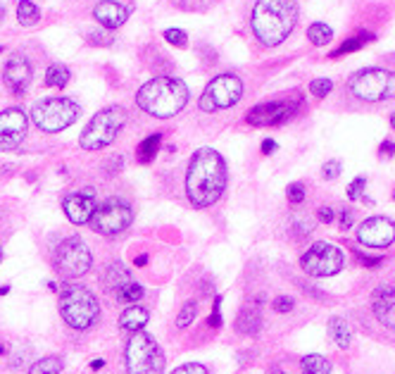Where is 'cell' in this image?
Instances as JSON below:
<instances>
[{"instance_id": "6da1fadb", "label": "cell", "mask_w": 395, "mask_h": 374, "mask_svg": "<svg viewBox=\"0 0 395 374\" xmlns=\"http://www.w3.org/2000/svg\"><path fill=\"white\" fill-rule=\"evenodd\" d=\"M228 182L226 162L214 148H198L186 170V198L193 207L205 210L224 196Z\"/></svg>"}, {"instance_id": "7a4b0ae2", "label": "cell", "mask_w": 395, "mask_h": 374, "mask_svg": "<svg viewBox=\"0 0 395 374\" xmlns=\"http://www.w3.org/2000/svg\"><path fill=\"white\" fill-rule=\"evenodd\" d=\"M297 24V0H258L251 26L262 46L283 43Z\"/></svg>"}, {"instance_id": "3957f363", "label": "cell", "mask_w": 395, "mask_h": 374, "mask_svg": "<svg viewBox=\"0 0 395 374\" xmlns=\"http://www.w3.org/2000/svg\"><path fill=\"white\" fill-rule=\"evenodd\" d=\"M189 103V86L174 77H155L138 88L136 105L157 120L179 115Z\"/></svg>"}, {"instance_id": "277c9868", "label": "cell", "mask_w": 395, "mask_h": 374, "mask_svg": "<svg viewBox=\"0 0 395 374\" xmlns=\"http://www.w3.org/2000/svg\"><path fill=\"white\" fill-rule=\"evenodd\" d=\"M58 310L65 324L74 331H88L100 322L98 296L84 284L67 281L62 284L58 296Z\"/></svg>"}, {"instance_id": "5b68a950", "label": "cell", "mask_w": 395, "mask_h": 374, "mask_svg": "<svg viewBox=\"0 0 395 374\" xmlns=\"http://www.w3.org/2000/svg\"><path fill=\"white\" fill-rule=\"evenodd\" d=\"M124 124H127V110L122 105H110L105 110H100V113L86 124V129L81 131L79 145L84 150H88V153L107 148V145H112L117 141V136L122 134Z\"/></svg>"}, {"instance_id": "8992f818", "label": "cell", "mask_w": 395, "mask_h": 374, "mask_svg": "<svg viewBox=\"0 0 395 374\" xmlns=\"http://www.w3.org/2000/svg\"><path fill=\"white\" fill-rule=\"evenodd\" d=\"M124 360H127L129 374H162L164 372V353L155 336L136 331L131 334L124 348Z\"/></svg>"}, {"instance_id": "52a82bcc", "label": "cell", "mask_w": 395, "mask_h": 374, "mask_svg": "<svg viewBox=\"0 0 395 374\" xmlns=\"http://www.w3.org/2000/svg\"><path fill=\"white\" fill-rule=\"evenodd\" d=\"M53 267L62 279L74 281L79 276H84L91 272L93 267V255L91 248L86 246V241L81 237H67L60 241V246L55 248L53 255Z\"/></svg>"}, {"instance_id": "ba28073f", "label": "cell", "mask_w": 395, "mask_h": 374, "mask_svg": "<svg viewBox=\"0 0 395 374\" xmlns=\"http://www.w3.org/2000/svg\"><path fill=\"white\" fill-rule=\"evenodd\" d=\"M81 110L72 98H46L31 108V122L46 134H58L79 120Z\"/></svg>"}, {"instance_id": "9c48e42d", "label": "cell", "mask_w": 395, "mask_h": 374, "mask_svg": "<svg viewBox=\"0 0 395 374\" xmlns=\"http://www.w3.org/2000/svg\"><path fill=\"white\" fill-rule=\"evenodd\" d=\"M350 91L364 103L395 100V72L391 69H359L350 77Z\"/></svg>"}, {"instance_id": "30bf717a", "label": "cell", "mask_w": 395, "mask_h": 374, "mask_svg": "<svg viewBox=\"0 0 395 374\" xmlns=\"http://www.w3.org/2000/svg\"><path fill=\"white\" fill-rule=\"evenodd\" d=\"M131 224H134V207L124 198H107L105 203L98 205L91 219L93 232L107 239L122 237Z\"/></svg>"}, {"instance_id": "8fae6325", "label": "cell", "mask_w": 395, "mask_h": 374, "mask_svg": "<svg viewBox=\"0 0 395 374\" xmlns=\"http://www.w3.org/2000/svg\"><path fill=\"white\" fill-rule=\"evenodd\" d=\"M300 267L305 274L317 276V279H322V276H334L345 267V255L338 246L327 244V241H317V244H312L307 251L302 253Z\"/></svg>"}, {"instance_id": "7c38bea8", "label": "cell", "mask_w": 395, "mask_h": 374, "mask_svg": "<svg viewBox=\"0 0 395 374\" xmlns=\"http://www.w3.org/2000/svg\"><path fill=\"white\" fill-rule=\"evenodd\" d=\"M243 95V81L236 74H219L205 86L200 95V110L203 113H217V110L233 108Z\"/></svg>"}, {"instance_id": "4fadbf2b", "label": "cell", "mask_w": 395, "mask_h": 374, "mask_svg": "<svg viewBox=\"0 0 395 374\" xmlns=\"http://www.w3.org/2000/svg\"><path fill=\"white\" fill-rule=\"evenodd\" d=\"M300 110V98L295 100H272V103H260L253 110H248L246 120L251 127H276L283 124Z\"/></svg>"}, {"instance_id": "5bb4252c", "label": "cell", "mask_w": 395, "mask_h": 374, "mask_svg": "<svg viewBox=\"0 0 395 374\" xmlns=\"http://www.w3.org/2000/svg\"><path fill=\"white\" fill-rule=\"evenodd\" d=\"M26 129H29V120L22 108L3 110L0 113V150L3 153L17 150L26 138Z\"/></svg>"}, {"instance_id": "9a60e30c", "label": "cell", "mask_w": 395, "mask_h": 374, "mask_svg": "<svg viewBox=\"0 0 395 374\" xmlns=\"http://www.w3.org/2000/svg\"><path fill=\"white\" fill-rule=\"evenodd\" d=\"M62 210H65V217L72 222L74 227H84L91 224L95 210H98V198L91 189L84 191H72L62 198Z\"/></svg>"}, {"instance_id": "2e32d148", "label": "cell", "mask_w": 395, "mask_h": 374, "mask_svg": "<svg viewBox=\"0 0 395 374\" xmlns=\"http://www.w3.org/2000/svg\"><path fill=\"white\" fill-rule=\"evenodd\" d=\"M357 241L367 248H388L395 241V222L388 217H369L359 224Z\"/></svg>"}, {"instance_id": "e0dca14e", "label": "cell", "mask_w": 395, "mask_h": 374, "mask_svg": "<svg viewBox=\"0 0 395 374\" xmlns=\"http://www.w3.org/2000/svg\"><path fill=\"white\" fill-rule=\"evenodd\" d=\"M31 77H33L31 62L26 60L24 55H12V58L5 62V67H3V81H5V86L10 88V93L22 95L26 88H29Z\"/></svg>"}, {"instance_id": "ac0fdd59", "label": "cell", "mask_w": 395, "mask_h": 374, "mask_svg": "<svg viewBox=\"0 0 395 374\" xmlns=\"http://www.w3.org/2000/svg\"><path fill=\"white\" fill-rule=\"evenodd\" d=\"M372 310L374 317L384 324L386 329L395 331V284H381L372 294Z\"/></svg>"}, {"instance_id": "d6986e66", "label": "cell", "mask_w": 395, "mask_h": 374, "mask_svg": "<svg viewBox=\"0 0 395 374\" xmlns=\"http://www.w3.org/2000/svg\"><path fill=\"white\" fill-rule=\"evenodd\" d=\"M95 22L102 24L105 29H120V26L129 19V8L122 3H115V0H102L93 8Z\"/></svg>"}, {"instance_id": "ffe728a7", "label": "cell", "mask_w": 395, "mask_h": 374, "mask_svg": "<svg viewBox=\"0 0 395 374\" xmlns=\"http://www.w3.org/2000/svg\"><path fill=\"white\" fill-rule=\"evenodd\" d=\"M262 324H265V320H262L260 306L251 303V306L241 308V313H238V317H236V322H233V329L238 331L241 336H258L262 331Z\"/></svg>"}, {"instance_id": "44dd1931", "label": "cell", "mask_w": 395, "mask_h": 374, "mask_svg": "<svg viewBox=\"0 0 395 374\" xmlns=\"http://www.w3.org/2000/svg\"><path fill=\"white\" fill-rule=\"evenodd\" d=\"M129 281H134V274H131V269L124 265V262H110L105 267V274H102V284H105V289L110 291L112 296H117L120 291L127 286Z\"/></svg>"}, {"instance_id": "7402d4cb", "label": "cell", "mask_w": 395, "mask_h": 374, "mask_svg": "<svg viewBox=\"0 0 395 374\" xmlns=\"http://www.w3.org/2000/svg\"><path fill=\"white\" fill-rule=\"evenodd\" d=\"M148 320H150L148 308H143V306H138L136 303V306H129L120 315V329L127 331V334H136V331H143Z\"/></svg>"}, {"instance_id": "603a6c76", "label": "cell", "mask_w": 395, "mask_h": 374, "mask_svg": "<svg viewBox=\"0 0 395 374\" xmlns=\"http://www.w3.org/2000/svg\"><path fill=\"white\" fill-rule=\"evenodd\" d=\"M329 336L341 350H348L350 343H352V331H350L348 320H343V317H338V315L331 317L329 320Z\"/></svg>"}, {"instance_id": "cb8c5ba5", "label": "cell", "mask_w": 395, "mask_h": 374, "mask_svg": "<svg viewBox=\"0 0 395 374\" xmlns=\"http://www.w3.org/2000/svg\"><path fill=\"white\" fill-rule=\"evenodd\" d=\"M160 143H162V134L157 131V134H150L148 138H143L141 145L136 148V157L141 165H148L155 160L157 150H160Z\"/></svg>"}, {"instance_id": "d4e9b609", "label": "cell", "mask_w": 395, "mask_h": 374, "mask_svg": "<svg viewBox=\"0 0 395 374\" xmlns=\"http://www.w3.org/2000/svg\"><path fill=\"white\" fill-rule=\"evenodd\" d=\"M62 370H65V360L60 355H46L33 360L29 374H62Z\"/></svg>"}, {"instance_id": "484cf974", "label": "cell", "mask_w": 395, "mask_h": 374, "mask_svg": "<svg viewBox=\"0 0 395 374\" xmlns=\"http://www.w3.org/2000/svg\"><path fill=\"white\" fill-rule=\"evenodd\" d=\"M302 374H331V360L320 355V353H312L300 360Z\"/></svg>"}, {"instance_id": "4316f807", "label": "cell", "mask_w": 395, "mask_h": 374, "mask_svg": "<svg viewBox=\"0 0 395 374\" xmlns=\"http://www.w3.org/2000/svg\"><path fill=\"white\" fill-rule=\"evenodd\" d=\"M17 19L22 26H33L41 19V8L36 3H31V0H22L17 5Z\"/></svg>"}, {"instance_id": "83f0119b", "label": "cell", "mask_w": 395, "mask_h": 374, "mask_svg": "<svg viewBox=\"0 0 395 374\" xmlns=\"http://www.w3.org/2000/svg\"><path fill=\"white\" fill-rule=\"evenodd\" d=\"M69 69L65 65H51L46 69V86L51 88H65L69 84Z\"/></svg>"}, {"instance_id": "f1b7e54d", "label": "cell", "mask_w": 395, "mask_h": 374, "mask_svg": "<svg viewBox=\"0 0 395 374\" xmlns=\"http://www.w3.org/2000/svg\"><path fill=\"white\" fill-rule=\"evenodd\" d=\"M143 296H145V289L134 279V281H129L115 298H117V303H124V306H136V303H141Z\"/></svg>"}, {"instance_id": "f546056e", "label": "cell", "mask_w": 395, "mask_h": 374, "mask_svg": "<svg viewBox=\"0 0 395 374\" xmlns=\"http://www.w3.org/2000/svg\"><path fill=\"white\" fill-rule=\"evenodd\" d=\"M307 38H310L312 46H329L331 38H334V31H331L329 24L315 22V24H312L310 29H307Z\"/></svg>"}, {"instance_id": "4dcf8cb0", "label": "cell", "mask_w": 395, "mask_h": 374, "mask_svg": "<svg viewBox=\"0 0 395 374\" xmlns=\"http://www.w3.org/2000/svg\"><path fill=\"white\" fill-rule=\"evenodd\" d=\"M367 41H374V33H357V36H352L348 41H343L341 48H336V51H331V58H341V55H348V53H355L359 51Z\"/></svg>"}, {"instance_id": "1f68e13d", "label": "cell", "mask_w": 395, "mask_h": 374, "mask_svg": "<svg viewBox=\"0 0 395 374\" xmlns=\"http://www.w3.org/2000/svg\"><path fill=\"white\" fill-rule=\"evenodd\" d=\"M198 317V301H186L177 315V329H189Z\"/></svg>"}, {"instance_id": "d6a6232c", "label": "cell", "mask_w": 395, "mask_h": 374, "mask_svg": "<svg viewBox=\"0 0 395 374\" xmlns=\"http://www.w3.org/2000/svg\"><path fill=\"white\" fill-rule=\"evenodd\" d=\"M331 91H334V81L331 79H315L310 84V93L315 95V98H327Z\"/></svg>"}, {"instance_id": "836d02e7", "label": "cell", "mask_w": 395, "mask_h": 374, "mask_svg": "<svg viewBox=\"0 0 395 374\" xmlns=\"http://www.w3.org/2000/svg\"><path fill=\"white\" fill-rule=\"evenodd\" d=\"M207 324H210L212 329H219L221 324H224V317H221V296H214L212 313H210V317H207Z\"/></svg>"}, {"instance_id": "e575fe53", "label": "cell", "mask_w": 395, "mask_h": 374, "mask_svg": "<svg viewBox=\"0 0 395 374\" xmlns=\"http://www.w3.org/2000/svg\"><path fill=\"white\" fill-rule=\"evenodd\" d=\"M305 196H307V191H305V186L300 182H295V184H290L288 189H286V198H288V203H293V205H300Z\"/></svg>"}, {"instance_id": "d590c367", "label": "cell", "mask_w": 395, "mask_h": 374, "mask_svg": "<svg viewBox=\"0 0 395 374\" xmlns=\"http://www.w3.org/2000/svg\"><path fill=\"white\" fill-rule=\"evenodd\" d=\"M293 308H295V301L290 296H276L274 301H272V310L274 313H293Z\"/></svg>"}, {"instance_id": "8d00e7d4", "label": "cell", "mask_w": 395, "mask_h": 374, "mask_svg": "<svg viewBox=\"0 0 395 374\" xmlns=\"http://www.w3.org/2000/svg\"><path fill=\"white\" fill-rule=\"evenodd\" d=\"M164 41L172 43V46H177V48L189 46V36H186L181 29H167V31H164Z\"/></svg>"}, {"instance_id": "74e56055", "label": "cell", "mask_w": 395, "mask_h": 374, "mask_svg": "<svg viewBox=\"0 0 395 374\" xmlns=\"http://www.w3.org/2000/svg\"><path fill=\"white\" fill-rule=\"evenodd\" d=\"M169 374H210V370H207L203 363H184Z\"/></svg>"}, {"instance_id": "f35d334b", "label": "cell", "mask_w": 395, "mask_h": 374, "mask_svg": "<svg viewBox=\"0 0 395 374\" xmlns=\"http://www.w3.org/2000/svg\"><path fill=\"white\" fill-rule=\"evenodd\" d=\"M364 186H367V179H364V177H357L355 182H352V184L348 186V198H350V200H359V198H362Z\"/></svg>"}, {"instance_id": "ab89813d", "label": "cell", "mask_w": 395, "mask_h": 374, "mask_svg": "<svg viewBox=\"0 0 395 374\" xmlns=\"http://www.w3.org/2000/svg\"><path fill=\"white\" fill-rule=\"evenodd\" d=\"M338 175H341V162H338V160H329V162L322 167V177L329 179V182H334V179H338Z\"/></svg>"}, {"instance_id": "60d3db41", "label": "cell", "mask_w": 395, "mask_h": 374, "mask_svg": "<svg viewBox=\"0 0 395 374\" xmlns=\"http://www.w3.org/2000/svg\"><path fill=\"white\" fill-rule=\"evenodd\" d=\"M357 260L362 262L364 267H369V269H379L381 265H384V258H381V255L372 258V255H364L362 251H357Z\"/></svg>"}, {"instance_id": "b9f144b4", "label": "cell", "mask_w": 395, "mask_h": 374, "mask_svg": "<svg viewBox=\"0 0 395 374\" xmlns=\"http://www.w3.org/2000/svg\"><path fill=\"white\" fill-rule=\"evenodd\" d=\"M88 43H93V46H112L115 43V38L110 36V33H88Z\"/></svg>"}, {"instance_id": "7bdbcfd3", "label": "cell", "mask_w": 395, "mask_h": 374, "mask_svg": "<svg viewBox=\"0 0 395 374\" xmlns=\"http://www.w3.org/2000/svg\"><path fill=\"white\" fill-rule=\"evenodd\" d=\"M317 217H320V222H324V224H331V222L336 219V210L334 207H329V205H324L317 210Z\"/></svg>"}, {"instance_id": "ee69618b", "label": "cell", "mask_w": 395, "mask_h": 374, "mask_svg": "<svg viewBox=\"0 0 395 374\" xmlns=\"http://www.w3.org/2000/svg\"><path fill=\"white\" fill-rule=\"evenodd\" d=\"M352 222H355V217H352V210H341V229H350Z\"/></svg>"}, {"instance_id": "f6af8a7d", "label": "cell", "mask_w": 395, "mask_h": 374, "mask_svg": "<svg viewBox=\"0 0 395 374\" xmlns=\"http://www.w3.org/2000/svg\"><path fill=\"white\" fill-rule=\"evenodd\" d=\"M379 153L381 155H395V143L393 141H384V143H381V148H379Z\"/></svg>"}, {"instance_id": "bcb514c9", "label": "cell", "mask_w": 395, "mask_h": 374, "mask_svg": "<svg viewBox=\"0 0 395 374\" xmlns=\"http://www.w3.org/2000/svg\"><path fill=\"white\" fill-rule=\"evenodd\" d=\"M300 291H302V294L312 296V298H320V301H322V298H327V296L322 294V291H315V289H312V286H307V284H300Z\"/></svg>"}, {"instance_id": "7dc6e473", "label": "cell", "mask_w": 395, "mask_h": 374, "mask_svg": "<svg viewBox=\"0 0 395 374\" xmlns=\"http://www.w3.org/2000/svg\"><path fill=\"white\" fill-rule=\"evenodd\" d=\"M279 148V145H276V141H272V138H267V141H262V153H274V150Z\"/></svg>"}, {"instance_id": "c3c4849f", "label": "cell", "mask_w": 395, "mask_h": 374, "mask_svg": "<svg viewBox=\"0 0 395 374\" xmlns=\"http://www.w3.org/2000/svg\"><path fill=\"white\" fill-rule=\"evenodd\" d=\"M145 265H148V255H145V253L136 255V258H134V267H145Z\"/></svg>"}, {"instance_id": "681fc988", "label": "cell", "mask_w": 395, "mask_h": 374, "mask_svg": "<svg viewBox=\"0 0 395 374\" xmlns=\"http://www.w3.org/2000/svg\"><path fill=\"white\" fill-rule=\"evenodd\" d=\"M91 367H93V370H100V367H102V360H93Z\"/></svg>"}, {"instance_id": "f907efd6", "label": "cell", "mask_w": 395, "mask_h": 374, "mask_svg": "<svg viewBox=\"0 0 395 374\" xmlns=\"http://www.w3.org/2000/svg\"><path fill=\"white\" fill-rule=\"evenodd\" d=\"M5 353H8V346H5V343H0V355H5Z\"/></svg>"}, {"instance_id": "816d5d0a", "label": "cell", "mask_w": 395, "mask_h": 374, "mask_svg": "<svg viewBox=\"0 0 395 374\" xmlns=\"http://www.w3.org/2000/svg\"><path fill=\"white\" fill-rule=\"evenodd\" d=\"M3 258H5V253H3V246H0V265H3Z\"/></svg>"}, {"instance_id": "f5cc1de1", "label": "cell", "mask_w": 395, "mask_h": 374, "mask_svg": "<svg viewBox=\"0 0 395 374\" xmlns=\"http://www.w3.org/2000/svg\"><path fill=\"white\" fill-rule=\"evenodd\" d=\"M8 291H10L8 286H3V289H0V296H5V294H8Z\"/></svg>"}, {"instance_id": "db71d44e", "label": "cell", "mask_w": 395, "mask_h": 374, "mask_svg": "<svg viewBox=\"0 0 395 374\" xmlns=\"http://www.w3.org/2000/svg\"><path fill=\"white\" fill-rule=\"evenodd\" d=\"M391 127H393V129H395V113H393V115H391Z\"/></svg>"}, {"instance_id": "11a10c76", "label": "cell", "mask_w": 395, "mask_h": 374, "mask_svg": "<svg viewBox=\"0 0 395 374\" xmlns=\"http://www.w3.org/2000/svg\"><path fill=\"white\" fill-rule=\"evenodd\" d=\"M3 15H5V8H3V5H0V19H3Z\"/></svg>"}, {"instance_id": "9f6ffc18", "label": "cell", "mask_w": 395, "mask_h": 374, "mask_svg": "<svg viewBox=\"0 0 395 374\" xmlns=\"http://www.w3.org/2000/svg\"><path fill=\"white\" fill-rule=\"evenodd\" d=\"M269 374H283V370H272V372H269Z\"/></svg>"}, {"instance_id": "6f0895ef", "label": "cell", "mask_w": 395, "mask_h": 374, "mask_svg": "<svg viewBox=\"0 0 395 374\" xmlns=\"http://www.w3.org/2000/svg\"><path fill=\"white\" fill-rule=\"evenodd\" d=\"M3 214H5V210H3V207H0V219H3Z\"/></svg>"}, {"instance_id": "680465c9", "label": "cell", "mask_w": 395, "mask_h": 374, "mask_svg": "<svg viewBox=\"0 0 395 374\" xmlns=\"http://www.w3.org/2000/svg\"><path fill=\"white\" fill-rule=\"evenodd\" d=\"M393 200H395V191H393Z\"/></svg>"}]
</instances>
